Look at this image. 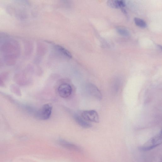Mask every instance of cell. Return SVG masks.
Masks as SVG:
<instances>
[{
	"label": "cell",
	"mask_w": 162,
	"mask_h": 162,
	"mask_svg": "<svg viewBox=\"0 0 162 162\" xmlns=\"http://www.w3.org/2000/svg\"><path fill=\"white\" fill-rule=\"evenodd\" d=\"M1 50L5 55V57L17 59L20 56V47L19 43L15 40H10L2 46Z\"/></svg>",
	"instance_id": "6da1fadb"
},
{
	"label": "cell",
	"mask_w": 162,
	"mask_h": 162,
	"mask_svg": "<svg viewBox=\"0 0 162 162\" xmlns=\"http://www.w3.org/2000/svg\"><path fill=\"white\" fill-rule=\"evenodd\" d=\"M52 106L51 104L43 105L41 108L36 110L34 116L36 119L40 120L48 119L52 114Z\"/></svg>",
	"instance_id": "7a4b0ae2"
},
{
	"label": "cell",
	"mask_w": 162,
	"mask_h": 162,
	"mask_svg": "<svg viewBox=\"0 0 162 162\" xmlns=\"http://www.w3.org/2000/svg\"><path fill=\"white\" fill-rule=\"evenodd\" d=\"M162 142V133H160L153 137L147 142L144 145L140 146L139 149L142 151H148L156 148L161 144Z\"/></svg>",
	"instance_id": "3957f363"
},
{
	"label": "cell",
	"mask_w": 162,
	"mask_h": 162,
	"mask_svg": "<svg viewBox=\"0 0 162 162\" xmlns=\"http://www.w3.org/2000/svg\"><path fill=\"white\" fill-rule=\"evenodd\" d=\"M81 116L83 118L88 122L98 123L99 119L98 114L94 110H84L81 113Z\"/></svg>",
	"instance_id": "277c9868"
},
{
	"label": "cell",
	"mask_w": 162,
	"mask_h": 162,
	"mask_svg": "<svg viewBox=\"0 0 162 162\" xmlns=\"http://www.w3.org/2000/svg\"><path fill=\"white\" fill-rule=\"evenodd\" d=\"M58 91L60 96L63 98H66L70 97L72 92L71 86L67 83H64L61 84L59 87Z\"/></svg>",
	"instance_id": "5b68a950"
},
{
	"label": "cell",
	"mask_w": 162,
	"mask_h": 162,
	"mask_svg": "<svg viewBox=\"0 0 162 162\" xmlns=\"http://www.w3.org/2000/svg\"><path fill=\"white\" fill-rule=\"evenodd\" d=\"M86 90L87 93L92 96L98 100H101L102 99V95L101 91L94 84L91 83L88 84L86 87Z\"/></svg>",
	"instance_id": "8992f818"
},
{
	"label": "cell",
	"mask_w": 162,
	"mask_h": 162,
	"mask_svg": "<svg viewBox=\"0 0 162 162\" xmlns=\"http://www.w3.org/2000/svg\"><path fill=\"white\" fill-rule=\"evenodd\" d=\"M59 145L64 148L70 150L81 152L82 149L80 147L71 142H68L63 139L59 140L58 141Z\"/></svg>",
	"instance_id": "52a82bcc"
},
{
	"label": "cell",
	"mask_w": 162,
	"mask_h": 162,
	"mask_svg": "<svg viewBox=\"0 0 162 162\" xmlns=\"http://www.w3.org/2000/svg\"><path fill=\"white\" fill-rule=\"evenodd\" d=\"M73 118L76 122L80 126L84 128H89L92 127V125L88 122L84 120L80 115L78 114H75L73 116Z\"/></svg>",
	"instance_id": "ba28073f"
},
{
	"label": "cell",
	"mask_w": 162,
	"mask_h": 162,
	"mask_svg": "<svg viewBox=\"0 0 162 162\" xmlns=\"http://www.w3.org/2000/svg\"><path fill=\"white\" fill-rule=\"evenodd\" d=\"M108 5L111 8H119L126 6V3L123 1H109L108 2Z\"/></svg>",
	"instance_id": "9c48e42d"
},
{
	"label": "cell",
	"mask_w": 162,
	"mask_h": 162,
	"mask_svg": "<svg viewBox=\"0 0 162 162\" xmlns=\"http://www.w3.org/2000/svg\"><path fill=\"white\" fill-rule=\"evenodd\" d=\"M134 21L135 24L139 27L145 28L147 26L146 22L140 18L135 17L134 18Z\"/></svg>",
	"instance_id": "30bf717a"
},
{
	"label": "cell",
	"mask_w": 162,
	"mask_h": 162,
	"mask_svg": "<svg viewBox=\"0 0 162 162\" xmlns=\"http://www.w3.org/2000/svg\"><path fill=\"white\" fill-rule=\"evenodd\" d=\"M117 31L120 35L124 36H127L129 35V32L126 28L119 27L117 28Z\"/></svg>",
	"instance_id": "8fae6325"
},
{
	"label": "cell",
	"mask_w": 162,
	"mask_h": 162,
	"mask_svg": "<svg viewBox=\"0 0 162 162\" xmlns=\"http://www.w3.org/2000/svg\"><path fill=\"white\" fill-rule=\"evenodd\" d=\"M12 90L14 93H17L18 95L20 94V90L16 86L13 87H12Z\"/></svg>",
	"instance_id": "7c38bea8"
},
{
	"label": "cell",
	"mask_w": 162,
	"mask_h": 162,
	"mask_svg": "<svg viewBox=\"0 0 162 162\" xmlns=\"http://www.w3.org/2000/svg\"><path fill=\"white\" fill-rule=\"evenodd\" d=\"M4 85V84H3V81L0 78V86H3Z\"/></svg>",
	"instance_id": "4fadbf2b"
}]
</instances>
